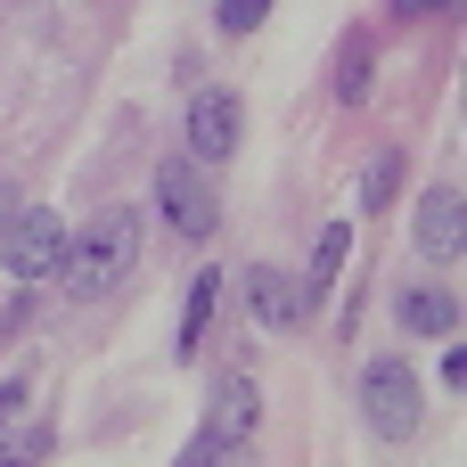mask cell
<instances>
[{
    "label": "cell",
    "mask_w": 467,
    "mask_h": 467,
    "mask_svg": "<svg viewBox=\"0 0 467 467\" xmlns=\"http://www.w3.org/2000/svg\"><path fill=\"white\" fill-rule=\"evenodd\" d=\"M394 320H402L410 337H451V328H460V296H451V287H402V296H394Z\"/></svg>",
    "instance_id": "cell-9"
},
{
    "label": "cell",
    "mask_w": 467,
    "mask_h": 467,
    "mask_svg": "<svg viewBox=\"0 0 467 467\" xmlns=\"http://www.w3.org/2000/svg\"><path fill=\"white\" fill-rule=\"evenodd\" d=\"M263 419V394H254V378H222L213 386V410H205V427L213 435H246Z\"/></svg>",
    "instance_id": "cell-10"
},
{
    "label": "cell",
    "mask_w": 467,
    "mask_h": 467,
    "mask_svg": "<svg viewBox=\"0 0 467 467\" xmlns=\"http://www.w3.org/2000/svg\"><path fill=\"white\" fill-rule=\"evenodd\" d=\"M0 263H8L16 287L57 279V263H66V222H57L49 205H25V213L8 222V238H0Z\"/></svg>",
    "instance_id": "cell-3"
},
{
    "label": "cell",
    "mask_w": 467,
    "mask_h": 467,
    "mask_svg": "<svg viewBox=\"0 0 467 467\" xmlns=\"http://www.w3.org/2000/svg\"><path fill=\"white\" fill-rule=\"evenodd\" d=\"M394 189H402V156L386 148V156H369V172H361V205L378 213V205H394Z\"/></svg>",
    "instance_id": "cell-13"
},
{
    "label": "cell",
    "mask_w": 467,
    "mask_h": 467,
    "mask_svg": "<svg viewBox=\"0 0 467 467\" xmlns=\"http://www.w3.org/2000/svg\"><path fill=\"white\" fill-rule=\"evenodd\" d=\"M131 263H140V213H123V205H107L90 230H66V263H57V279H66V296H107V287H123L131 279Z\"/></svg>",
    "instance_id": "cell-1"
},
{
    "label": "cell",
    "mask_w": 467,
    "mask_h": 467,
    "mask_svg": "<svg viewBox=\"0 0 467 467\" xmlns=\"http://www.w3.org/2000/svg\"><path fill=\"white\" fill-rule=\"evenodd\" d=\"M222 443H230V435H213V427H197V443H189V451H181L172 467H213V451H222Z\"/></svg>",
    "instance_id": "cell-15"
},
{
    "label": "cell",
    "mask_w": 467,
    "mask_h": 467,
    "mask_svg": "<svg viewBox=\"0 0 467 467\" xmlns=\"http://www.w3.org/2000/svg\"><path fill=\"white\" fill-rule=\"evenodd\" d=\"M238 140H246V107H238V90H230V82H205V90L189 99V164H230Z\"/></svg>",
    "instance_id": "cell-4"
},
{
    "label": "cell",
    "mask_w": 467,
    "mask_h": 467,
    "mask_svg": "<svg viewBox=\"0 0 467 467\" xmlns=\"http://www.w3.org/2000/svg\"><path fill=\"white\" fill-rule=\"evenodd\" d=\"M345 254H353V222H328V230H320V246H312V271L296 279V296H304V312H320V304H328V287H337V271H345Z\"/></svg>",
    "instance_id": "cell-8"
},
{
    "label": "cell",
    "mask_w": 467,
    "mask_h": 467,
    "mask_svg": "<svg viewBox=\"0 0 467 467\" xmlns=\"http://www.w3.org/2000/svg\"><path fill=\"white\" fill-rule=\"evenodd\" d=\"M460 213H467L460 181H435V189H419V205H410V238H419V254H427V263H460V246H467Z\"/></svg>",
    "instance_id": "cell-6"
},
{
    "label": "cell",
    "mask_w": 467,
    "mask_h": 467,
    "mask_svg": "<svg viewBox=\"0 0 467 467\" xmlns=\"http://www.w3.org/2000/svg\"><path fill=\"white\" fill-rule=\"evenodd\" d=\"M451 8H460V0H394L402 25H427V16H451Z\"/></svg>",
    "instance_id": "cell-16"
},
{
    "label": "cell",
    "mask_w": 467,
    "mask_h": 467,
    "mask_svg": "<svg viewBox=\"0 0 467 467\" xmlns=\"http://www.w3.org/2000/svg\"><path fill=\"white\" fill-rule=\"evenodd\" d=\"M369 82H378V49H369V33H353V41H345V57H337V99H345V107H361V99H369Z\"/></svg>",
    "instance_id": "cell-12"
},
{
    "label": "cell",
    "mask_w": 467,
    "mask_h": 467,
    "mask_svg": "<svg viewBox=\"0 0 467 467\" xmlns=\"http://www.w3.org/2000/svg\"><path fill=\"white\" fill-rule=\"evenodd\" d=\"M361 419H369V435H386V443H410V435H419L427 394H419V369H410L402 353H378V361L361 369Z\"/></svg>",
    "instance_id": "cell-2"
},
{
    "label": "cell",
    "mask_w": 467,
    "mask_h": 467,
    "mask_svg": "<svg viewBox=\"0 0 467 467\" xmlns=\"http://www.w3.org/2000/svg\"><path fill=\"white\" fill-rule=\"evenodd\" d=\"M246 304H254V320L263 328H304L312 312H304V296H296V279L287 271H271V263H254L246 271Z\"/></svg>",
    "instance_id": "cell-7"
},
{
    "label": "cell",
    "mask_w": 467,
    "mask_h": 467,
    "mask_svg": "<svg viewBox=\"0 0 467 467\" xmlns=\"http://www.w3.org/2000/svg\"><path fill=\"white\" fill-rule=\"evenodd\" d=\"M213 304H222V271H197V279H189V304H181V337H172V353H197V345H205Z\"/></svg>",
    "instance_id": "cell-11"
},
{
    "label": "cell",
    "mask_w": 467,
    "mask_h": 467,
    "mask_svg": "<svg viewBox=\"0 0 467 467\" xmlns=\"http://www.w3.org/2000/svg\"><path fill=\"white\" fill-rule=\"evenodd\" d=\"M156 213H164L181 238H213L222 205H213V189H205V164H189V156H164V164H156Z\"/></svg>",
    "instance_id": "cell-5"
},
{
    "label": "cell",
    "mask_w": 467,
    "mask_h": 467,
    "mask_svg": "<svg viewBox=\"0 0 467 467\" xmlns=\"http://www.w3.org/2000/svg\"><path fill=\"white\" fill-rule=\"evenodd\" d=\"M263 16H271V0H222V8H213V25H222V33H254Z\"/></svg>",
    "instance_id": "cell-14"
}]
</instances>
